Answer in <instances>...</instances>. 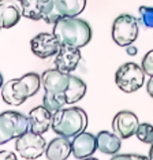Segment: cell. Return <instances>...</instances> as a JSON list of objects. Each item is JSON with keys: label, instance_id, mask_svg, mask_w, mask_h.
I'll use <instances>...</instances> for the list:
<instances>
[{"label": "cell", "instance_id": "4316f807", "mask_svg": "<svg viewBox=\"0 0 153 160\" xmlns=\"http://www.w3.org/2000/svg\"><path fill=\"white\" fill-rule=\"evenodd\" d=\"M146 90H148V93H149V96L153 99V75L151 77V79L148 81V85H146Z\"/></svg>", "mask_w": 153, "mask_h": 160}, {"label": "cell", "instance_id": "603a6c76", "mask_svg": "<svg viewBox=\"0 0 153 160\" xmlns=\"http://www.w3.org/2000/svg\"><path fill=\"white\" fill-rule=\"evenodd\" d=\"M138 22L144 25L145 28H153V7H140V19H138Z\"/></svg>", "mask_w": 153, "mask_h": 160}, {"label": "cell", "instance_id": "4dcf8cb0", "mask_svg": "<svg viewBox=\"0 0 153 160\" xmlns=\"http://www.w3.org/2000/svg\"><path fill=\"white\" fill-rule=\"evenodd\" d=\"M2 2H3V0H2Z\"/></svg>", "mask_w": 153, "mask_h": 160}, {"label": "cell", "instance_id": "9a60e30c", "mask_svg": "<svg viewBox=\"0 0 153 160\" xmlns=\"http://www.w3.org/2000/svg\"><path fill=\"white\" fill-rule=\"evenodd\" d=\"M96 137H97V149L104 155L114 156L122 148V138L115 132L111 133L108 130H103Z\"/></svg>", "mask_w": 153, "mask_h": 160}, {"label": "cell", "instance_id": "7c38bea8", "mask_svg": "<svg viewBox=\"0 0 153 160\" xmlns=\"http://www.w3.org/2000/svg\"><path fill=\"white\" fill-rule=\"evenodd\" d=\"M72 156L75 159H85L97 151V137L92 133L82 132L72 138Z\"/></svg>", "mask_w": 153, "mask_h": 160}, {"label": "cell", "instance_id": "ba28073f", "mask_svg": "<svg viewBox=\"0 0 153 160\" xmlns=\"http://www.w3.org/2000/svg\"><path fill=\"white\" fill-rule=\"evenodd\" d=\"M60 42L53 33H38L30 40L32 52L37 58L48 59L51 56H56L60 49Z\"/></svg>", "mask_w": 153, "mask_h": 160}, {"label": "cell", "instance_id": "6da1fadb", "mask_svg": "<svg viewBox=\"0 0 153 160\" xmlns=\"http://www.w3.org/2000/svg\"><path fill=\"white\" fill-rule=\"evenodd\" d=\"M52 33L59 40L60 45L82 48L92 40V28L78 17H62L53 25Z\"/></svg>", "mask_w": 153, "mask_h": 160}, {"label": "cell", "instance_id": "5bb4252c", "mask_svg": "<svg viewBox=\"0 0 153 160\" xmlns=\"http://www.w3.org/2000/svg\"><path fill=\"white\" fill-rule=\"evenodd\" d=\"M72 153L71 141L67 137H56L49 141L45 149V156L49 160H66Z\"/></svg>", "mask_w": 153, "mask_h": 160}, {"label": "cell", "instance_id": "d6986e66", "mask_svg": "<svg viewBox=\"0 0 153 160\" xmlns=\"http://www.w3.org/2000/svg\"><path fill=\"white\" fill-rule=\"evenodd\" d=\"M62 17H78L86 7V0H55Z\"/></svg>", "mask_w": 153, "mask_h": 160}, {"label": "cell", "instance_id": "e0dca14e", "mask_svg": "<svg viewBox=\"0 0 153 160\" xmlns=\"http://www.w3.org/2000/svg\"><path fill=\"white\" fill-rule=\"evenodd\" d=\"M85 93H86V83L81 78L75 77V75H70V83H68L67 90L64 92L66 103L74 104L81 100L85 96Z\"/></svg>", "mask_w": 153, "mask_h": 160}, {"label": "cell", "instance_id": "cb8c5ba5", "mask_svg": "<svg viewBox=\"0 0 153 160\" xmlns=\"http://www.w3.org/2000/svg\"><path fill=\"white\" fill-rule=\"evenodd\" d=\"M142 68L146 75H153V49L149 51L142 59Z\"/></svg>", "mask_w": 153, "mask_h": 160}, {"label": "cell", "instance_id": "f546056e", "mask_svg": "<svg viewBox=\"0 0 153 160\" xmlns=\"http://www.w3.org/2000/svg\"><path fill=\"white\" fill-rule=\"evenodd\" d=\"M17 2H21V0H17Z\"/></svg>", "mask_w": 153, "mask_h": 160}, {"label": "cell", "instance_id": "277c9868", "mask_svg": "<svg viewBox=\"0 0 153 160\" xmlns=\"http://www.w3.org/2000/svg\"><path fill=\"white\" fill-rule=\"evenodd\" d=\"M30 130L29 118L17 111H4L0 115V144L17 140Z\"/></svg>", "mask_w": 153, "mask_h": 160}, {"label": "cell", "instance_id": "8fae6325", "mask_svg": "<svg viewBox=\"0 0 153 160\" xmlns=\"http://www.w3.org/2000/svg\"><path fill=\"white\" fill-rule=\"evenodd\" d=\"M81 51L76 47H70V45H62L57 55L55 56V67L57 70L68 72L74 71L78 67V63L81 62Z\"/></svg>", "mask_w": 153, "mask_h": 160}, {"label": "cell", "instance_id": "f1b7e54d", "mask_svg": "<svg viewBox=\"0 0 153 160\" xmlns=\"http://www.w3.org/2000/svg\"><path fill=\"white\" fill-rule=\"evenodd\" d=\"M149 159L153 160V144H152V147H151V151H149Z\"/></svg>", "mask_w": 153, "mask_h": 160}, {"label": "cell", "instance_id": "484cf974", "mask_svg": "<svg viewBox=\"0 0 153 160\" xmlns=\"http://www.w3.org/2000/svg\"><path fill=\"white\" fill-rule=\"evenodd\" d=\"M0 159H12V160H15L17 156L14 153H8L7 151H2V153H0Z\"/></svg>", "mask_w": 153, "mask_h": 160}, {"label": "cell", "instance_id": "d4e9b609", "mask_svg": "<svg viewBox=\"0 0 153 160\" xmlns=\"http://www.w3.org/2000/svg\"><path fill=\"white\" fill-rule=\"evenodd\" d=\"M114 159H146L142 155H114Z\"/></svg>", "mask_w": 153, "mask_h": 160}, {"label": "cell", "instance_id": "9c48e42d", "mask_svg": "<svg viewBox=\"0 0 153 160\" xmlns=\"http://www.w3.org/2000/svg\"><path fill=\"white\" fill-rule=\"evenodd\" d=\"M41 83L45 92L64 94L68 88V83H70V75H68V72L57 70L56 67L49 68L41 74Z\"/></svg>", "mask_w": 153, "mask_h": 160}, {"label": "cell", "instance_id": "3957f363", "mask_svg": "<svg viewBox=\"0 0 153 160\" xmlns=\"http://www.w3.org/2000/svg\"><path fill=\"white\" fill-rule=\"evenodd\" d=\"M87 126V114L82 108H62L53 114L52 130L57 136L74 138L76 134L85 132Z\"/></svg>", "mask_w": 153, "mask_h": 160}, {"label": "cell", "instance_id": "7402d4cb", "mask_svg": "<svg viewBox=\"0 0 153 160\" xmlns=\"http://www.w3.org/2000/svg\"><path fill=\"white\" fill-rule=\"evenodd\" d=\"M136 136L142 142L153 144V126L151 123H140Z\"/></svg>", "mask_w": 153, "mask_h": 160}, {"label": "cell", "instance_id": "83f0119b", "mask_svg": "<svg viewBox=\"0 0 153 160\" xmlns=\"http://www.w3.org/2000/svg\"><path fill=\"white\" fill-rule=\"evenodd\" d=\"M127 55H130V56L137 55V48H136V47H134L133 44L127 45Z\"/></svg>", "mask_w": 153, "mask_h": 160}, {"label": "cell", "instance_id": "7a4b0ae2", "mask_svg": "<svg viewBox=\"0 0 153 160\" xmlns=\"http://www.w3.org/2000/svg\"><path fill=\"white\" fill-rule=\"evenodd\" d=\"M41 85V75L36 72H27L21 78L10 79L6 82L2 89V97L4 103L10 105H21L29 97L34 96Z\"/></svg>", "mask_w": 153, "mask_h": 160}, {"label": "cell", "instance_id": "30bf717a", "mask_svg": "<svg viewBox=\"0 0 153 160\" xmlns=\"http://www.w3.org/2000/svg\"><path fill=\"white\" fill-rule=\"evenodd\" d=\"M140 126L137 115L131 111H120L115 115L114 121H112V130L122 138H130L131 136L137 133V129Z\"/></svg>", "mask_w": 153, "mask_h": 160}, {"label": "cell", "instance_id": "ac0fdd59", "mask_svg": "<svg viewBox=\"0 0 153 160\" xmlns=\"http://www.w3.org/2000/svg\"><path fill=\"white\" fill-rule=\"evenodd\" d=\"M45 0H21L22 15L33 21H40L44 17Z\"/></svg>", "mask_w": 153, "mask_h": 160}, {"label": "cell", "instance_id": "8992f818", "mask_svg": "<svg viewBox=\"0 0 153 160\" xmlns=\"http://www.w3.org/2000/svg\"><path fill=\"white\" fill-rule=\"evenodd\" d=\"M138 37V19L130 14H122L114 21L112 38L118 45L127 47Z\"/></svg>", "mask_w": 153, "mask_h": 160}, {"label": "cell", "instance_id": "52a82bcc", "mask_svg": "<svg viewBox=\"0 0 153 160\" xmlns=\"http://www.w3.org/2000/svg\"><path fill=\"white\" fill-rule=\"evenodd\" d=\"M15 149L22 159H38L40 156L45 153L47 142L41 137V134L29 130V132L17 138Z\"/></svg>", "mask_w": 153, "mask_h": 160}, {"label": "cell", "instance_id": "44dd1931", "mask_svg": "<svg viewBox=\"0 0 153 160\" xmlns=\"http://www.w3.org/2000/svg\"><path fill=\"white\" fill-rule=\"evenodd\" d=\"M62 15L59 12V8L56 6L55 0H45V6H44V17L42 19L47 23H52L55 25L57 19H60Z\"/></svg>", "mask_w": 153, "mask_h": 160}, {"label": "cell", "instance_id": "5b68a950", "mask_svg": "<svg viewBox=\"0 0 153 160\" xmlns=\"http://www.w3.org/2000/svg\"><path fill=\"white\" fill-rule=\"evenodd\" d=\"M145 71L142 66H138L137 63L129 62L122 64L115 72V82L120 90L125 93L137 92L142 88L145 82Z\"/></svg>", "mask_w": 153, "mask_h": 160}, {"label": "cell", "instance_id": "4fadbf2b", "mask_svg": "<svg viewBox=\"0 0 153 160\" xmlns=\"http://www.w3.org/2000/svg\"><path fill=\"white\" fill-rule=\"evenodd\" d=\"M29 123H30V130L38 134H44L48 132L49 127H52V118L53 114L49 110H47L44 105L34 107L29 112Z\"/></svg>", "mask_w": 153, "mask_h": 160}, {"label": "cell", "instance_id": "2e32d148", "mask_svg": "<svg viewBox=\"0 0 153 160\" xmlns=\"http://www.w3.org/2000/svg\"><path fill=\"white\" fill-rule=\"evenodd\" d=\"M22 17V7L11 0H3L0 4V21L3 29H10L19 22Z\"/></svg>", "mask_w": 153, "mask_h": 160}, {"label": "cell", "instance_id": "ffe728a7", "mask_svg": "<svg viewBox=\"0 0 153 160\" xmlns=\"http://www.w3.org/2000/svg\"><path fill=\"white\" fill-rule=\"evenodd\" d=\"M64 104H67L66 103L64 94L45 92V94H44V97H42V105L47 108V110H49L52 114L62 110V108L64 107Z\"/></svg>", "mask_w": 153, "mask_h": 160}]
</instances>
